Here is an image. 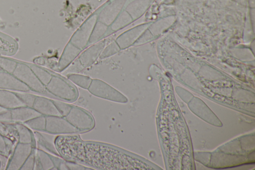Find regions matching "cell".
<instances>
[{
  "instance_id": "obj_9",
  "label": "cell",
  "mask_w": 255,
  "mask_h": 170,
  "mask_svg": "<svg viewBox=\"0 0 255 170\" xmlns=\"http://www.w3.org/2000/svg\"><path fill=\"white\" fill-rule=\"evenodd\" d=\"M18 134V142L30 144L36 147L35 136L32 131L22 123L14 122Z\"/></svg>"
},
{
  "instance_id": "obj_18",
  "label": "cell",
  "mask_w": 255,
  "mask_h": 170,
  "mask_svg": "<svg viewBox=\"0 0 255 170\" xmlns=\"http://www.w3.org/2000/svg\"><path fill=\"white\" fill-rule=\"evenodd\" d=\"M7 110H8V109H5L0 106V113L4 112L7 111Z\"/></svg>"
},
{
  "instance_id": "obj_10",
  "label": "cell",
  "mask_w": 255,
  "mask_h": 170,
  "mask_svg": "<svg viewBox=\"0 0 255 170\" xmlns=\"http://www.w3.org/2000/svg\"><path fill=\"white\" fill-rule=\"evenodd\" d=\"M29 128L38 132H45L46 119L43 115L35 117L24 123Z\"/></svg>"
},
{
  "instance_id": "obj_6",
  "label": "cell",
  "mask_w": 255,
  "mask_h": 170,
  "mask_svg": "<svg viewBox=\"0 0 255 170\" xmlns=\"http://www.w3.org/2000/svg\"><path fill=\"white\" fill-rule=\"evenodd\" d=\"M11 120L13 122H25L41 115L32 107L22 106L10 110Z\"/></svg>"
},
{
  "instance_id": "obj_13",
  "label": "cell",
  "mask_w": 255,
  "mask_h": 170,
  "mask_svg": "<svg viewBox=\"0 0 255 170\" xmlns=\"http://www.w3.org/2000/svg\"><path fill=\"white\" fill-rule=\"evenodd\" d=\"M15 93L26 106L32 107L36 97V95L25 93V92Z\"/></svg>"
},
{
  "instance_id": "obj_17",
  "label": "cell",
  "mask_w": 255,
  "mask_h": 170,
  "mask_svg": "<svg viewBox=\"0 0 255 170\" xmlns=\"http://www.w3.org/2000/svg\"><path fill=\"white\" fill-rule=\"evenodd\" d=\"M0 122H12L10 110L0 113Z\"/></svg>"
},
{
  "instance_id": "obj_2",
  "label": "cell",
  "mask_w": 255,
  "mask_h": 170,
  "mask_svg": "<svg viewBox=\"0 0 255 170\" xmlns=\"http://www.w3.org/2000/svg\"><path fill=\"white\" fill-rule=\"evenodd\" d=\"M20 81L34 92L45 94L46 87L39 81L29 65L21 62H18L12 73Z\"/></svg>"
},
{
  "instance_id": "obj_7",
  "label": "cell",
  "mask_w": 255,
  "mask_h": 170,
  "mask_svg": "<svg viewBox=\"0 0 255 170\" xmlns=\"http://www.w3.org/2000/svg\"><path fill=\"white\" fill-rule=\"evenodd\" d=\"M0 106L5 109L11 110L25 105L14 92L0 89Z\"/></svg>"
},
{
  "instance_id": "obj_14",
  "label": "cell",
  "mask_w": 255,
  "mask_h": 170,
  "mask_svg": "<svg viewBox=\"0 0 255 170\" xmlns=\"http://www.w3.org/2000/svg\"><path fill=\"white\" fill-rule=\"evenodd\" d=\"M34 134L36 141H37L39 145L50 152L53 153L54 154H56V151L55 149L46 140L40 133L36 131L34 132Z\"/></svg>"
},
{
  "instance_id": "obj_11",
  "label": "cell",
  "mask_w": 255,
  "mask_h": 170,
  "mask_svg": "<svg viewBox=\"0 0 255 170\" xmlns=\"http://www.w3.org/2000/svg\"><path fill=\"white\" fill-rule=\"evenodd\" d=\"M29 66L39 81L46 86L50 81L52 77V75L45 70L35 65L31 64Z\"/></svg>"
},
{
  "instance_id": "obj_1",
  "label": "cell",
  "mask_w": 255,
  "mask_h": 170,
  "mask_svg": "<svg viewBox=\"0 0 255 170\" xmlns=\"http://www.w3.org/2000/svg\"><path fill=\"white\" fill-rule=\"evenodd\" d=\"M54 144L67 161L100 169L133 170L141 168L140 160L131 153L108 144L84 142L78 136H59Z\"/></svg>"
},
{
  "instance_id": "obj_12",
  "label": "cell",
  "mask_w": 255,
  "mask_h": 170,
  "mask_svg": "<svg viewBox=\"0 0 255 170\" xmlns=\"http://www.w3.org/2000/svg\"><path fill=\"white\" fill-rule=\"evenodd\" d=\"M17 63L13 60L0 56V68L5 72L12 74Z\"/></svg>"
},
{
  "instance_id": "obj_8",
  "label": "cell",
  "mask_w": 255,
  "mask_h": 170,
  "mask_svg": "<svg viewBox=\"0 0 255 170\" xmlns=\"http://www.w3.org/2000/svg\"><path fill=\"white\" fill-rule=\"evenodd\" d=\"M54 168L51 155L36 148L33 170H51Z\"/></svg>"
},
{
  "instance_id": "obj_4",
  "label": "cell",
  "mask_w": 255,
  "mask_h": 170,
  "mask_svg": "<svg viewBox=\"0 0 255 170\" xmlns=\"http://www.w3.org/2000/svg\"><path fill=\"white\" fill-rule=\"evenodd\" d=\"M0 133L5 139L10 155L18 143V134L13 122H0Z\"/></svg>"
},
{
  "instance_id": "obj_3",
  "label": "cell",
  "mask_w": 255,
  "mask_h": 170,
  "mask_svg": "<svg viewBox=\"0 0 255 170\" xmlns=\"http://www.w3.org/2000/svg\"><path fill=\"white\" fill-rule=\"evenodd\" d=\"M34 148L32 144L18 142L9 157L5 170H19Z\"/></svg>"
},
{
  "instance_id": "obj_15",
  "label": "cell",
  "mask_w": 255,
  "mask_h": 170,
  "mask_svg": "<svg viewBox=\"0 0 255 170\" xmlns=\"http://www.w3.org/2000/svg\"><path fill=\"white\" fill-rule=\"evenodd\" d=\"M36 148H33L31 153L28 157L25 162L21 167L20 170H33L35 164V151Z\"/></svg>"
},
{
  "instance_id": "obj_5",
  "label": "cell",
  "mask_w": 255,
  "mask_h": 170,
  "mask_svg": "<svg viewBox=\"0 0 255 170\" xmlns=\"http://www.w3.org/2000/svg\"><path fill=\"white\" fill-rule=\"evenodd\" d=\"M0 89L27 92L30 89L11 73L0 70Z\"/></svg>"
},
{
  "instance_id": "obj_16",
  "label": "cell",
  "mask_w": 255,
  "mask_h": 170,
  "mask_svg": "<svg viewBox=\"0 0 255 170\" xmlns=\"http://www.w3.org/2000/svg\"><path fill=\"white\" fill-rule=\"evenodd\" d=\"M0 155L8 158L10 155L8 151L6 143L3 136L0 133Z\"/></svg>"
},
{
  "instance_id": "obj_19",
  "label": "cell",
  "mask_w": 255,
  "mask_h": 170,
  "mask_svg": "<svg viewBox=\"0 0 255 170\" xmlns=\"http://www.w3.org/2000/svg\"><path fill=\"white\" fill-rule=\"evenodd\" d=\"M0 165H1V163H0Z\"/></svg>"
},
{
  "instance_id": "obj_20",
  "label": "cell",
  "mask_w": 255,
  "mask_h": 170,
  "mask_svg": "<svg viewBox=\"0 0 255 170\" xmlns=\"http://www.w3.org/2000/svg\"><path fill=\"white\" fill-rule=\"evenodd\" d=\"M0 70H1V69L0 68Z\"/></svg>"
}]
</instances>
